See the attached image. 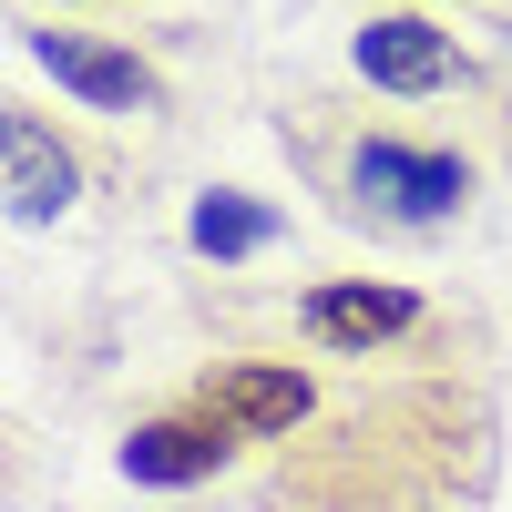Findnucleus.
<instances>
[{
	"label": "nucleus",
	"mask_w": 512,
	"mask_h": 512,
	"mask_svg": "<svg viewBox=\"0 0 512 512\" xmlns=\"http://www.w3.org/2000/svg\"><path fill=\"white\" fill-rule=\"evenodd\" d=\"M185 236H195V256H216V267H236V256L277 246V205H256V195H195Z\"/></svg>",
	"instance_id": "6e6552de"
},
{
	"label": "nucleus",
	"mask_w": 512,
	"mask_h": 512,
	"mask_svg": "<svg viewBox=\"0 0 512 512\" xmlns=\"http://www.w3.org/2000/svg\"><path fill=\"white\" fill-rule=\"evenodd\" d=\"M72 195H82V164H72V144H62L41 113L0 103V216L52 226V216H72Z\"/></svg>",
	"instance_id": "f03ea898"
},
{
	"label": "nucleus",
	"mask_w": 512,
	"mask_h": 512,
	"mask_svg": "<svg viewBox=\"0 0 512 512\" xmlns=\"http://www.w3.org/2000/svg\"><path fill=\"white\" fill-rule=\"evenodd\" d=\"M31 62L62 82V93H82L93 113H154L164 103V82H154V62H134V52H113V41H93V31H31Z\"/></svg>",
	"instance_id": "7ed1b4c3"
},
{
	"label": "nucleus",
	"mask_w": 512,
	"mask_h": 512,
	"mask_svg": "<svg viewBox=\"0 0 512 512\" xmlns=\"http://www.w3.org/2000/svg\"><path fill=\"white\" fill-rule=\"evenodd\" d=\"M349 185H359V205H379V216H400V226H441V216H461V195H472V164L461 154H410L390 134H369L349 154Z\"/></svg>",
	"instance_id": "f257e3e1"
},
{
	"label": "nucleus",
	"mask_w": 512,
	"mask_h": 512,
	"mask_svg": "<svg viewBox=\"0 0 512 512\" xmlns=\"http://www.w3.org/2000/svg\"><path fill=\"white\" fill-rule=\"evenodd\" d=\"M195 410L226 420L236 441H277V431L308 420V379H297V369H267V359H226V369L195 379Z\"/></svg>",
	"instance_id": "20e7f679"
},
{
	"label": "nucleus",
	"mask_w": 512,
	"mask_h": 512,
	"mask_svg": "<svg viewBox=\"0 0 512 512\" xmlns=\"http://www.w3.org/2000/svg\"><path fill=\"white\" fill-rule=\"evenodd\" d=\"M359 72L379 82V93H451L461 82V52H451V31L441 21H420V11H379L359 41Z\"/></svg>",
	"instance_id": "423d86ee"
},
{
	"label": "nucleus",
	"mask_w": 512,
	"mask_h": 512,
	"mask_svg": "<svg viewBox=\"0 0 512 512\" xmlns=\"http://www.w3.org/2000/svg\"><path fill=\"white\" fill-rule=\"evenodd\" d=\"M297 328L318 338V349H379V338L420 328V297L410 287H379V277H328L297 297Z\"/></svg>",
	"instance_id": "39448f33"
},
{
	"label": "nucleus",
	"mask_w": 512,
	"mask_h": 512,
	"mask_svg": "<svg viewBox=\"0 0 512 512\" xmlns=\"http://www.w3.org/2000/svg\"><path fill=\"white\" fill-rule=\"evenodd\" d=\"M226 451H236V431H226V420L185 410V420H144V431L123 441V472H134V482H154V492H185V482H205V472H216Z\"/></svg>",
	"instance_id": "0eeeda50"
}]
</instances>
